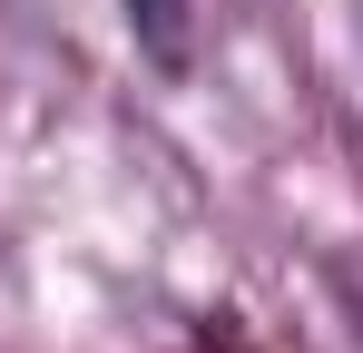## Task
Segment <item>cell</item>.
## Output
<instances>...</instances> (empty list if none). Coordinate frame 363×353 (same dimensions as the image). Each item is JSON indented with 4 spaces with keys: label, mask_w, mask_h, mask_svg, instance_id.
<instances>
[{
    "label": "cell",
    "mask_w": 363,
    "mask_h": 353,
    "mask_svg": "<svg viewBox=\"0 0 363 353\" xmlns=\"http://www.w3.org/2000/svg\"><path fill=\"white\" fill-rule=\"evenodd\" d=\"M128 20L147 30V50H157V59H177V30H167V20H177V0H128Z\"/></svg>",
    "instance_id": "6da1fadb"
}]
</instances>
